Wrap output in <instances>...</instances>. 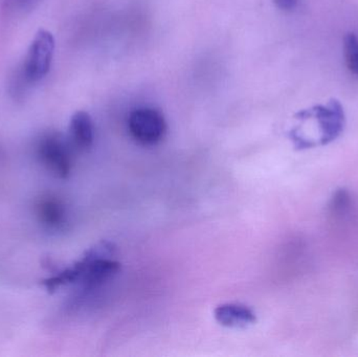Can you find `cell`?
Segmentation results:
<instances>
[{
  "mask_svg": "<svg viewBox=\"0 0 358 357\" xmlns=\"http://www.w3.org/2000/svg\"><path fill=\"white\" fill-rule=\"evenodd\" d=\"M54 52V36L46 29H39L29 45L23 64V77L27 82L35 83L48 75Z\"/></svg>",
  "mask_w": 358,
  "mask_h": 357,
  "instance_id": "obj_1",
  "label": "cell"
},
{
  "mask_svg": "<svg viewBox=\"0 0 358 357\" xmlns=\"http://www.w3.org/2000/svg\"><path fill=\"white\" fill-rule=\"evenodd\" d=\"M128 127L132 138L145 146H152L161 142L167 131L163 113L150 107L134 109L130 113Z\"/></svg>",
  "mask_w": 358,
  "mask_h": 357,
  "instance_id": "obj_2",
  "label": "cell"
},
{
  "mask_svg": "<svg viewBox=\"0 0 358 357\" xmlns=\"http://www.w3.org/2000/svg\"><path fill=\"white\" fill-rule=\"evenodd\" d=\"M37 154L44 167L59 178H67L71 172L69 144L59 133L45 134L38 143Z\"/></svg>",
  "mask_w": 358,
  "mask_h": 357,
  "instance_id": "obj_3",
  "label": "cell"
},
{
  "mask_svg": "<svg viewBox=\"0 0 358 357\" xmlns=\"http://www.w3.org/2000/svg\"><path fill=\"white\" fill-rule=\"evenodd\" d=\"M298 119H306L315 117L321 130L320 144L328 145L336 140L344 131L345 112L342 104L332 99L327 105H317L308 110H302L296 115Z\"/></svg>",
  "mask_w": 358,
  "mask_h": 357,
  "instance_id": "obj_4",
  "label": "cell"
},
{
  "mask_svg": "<svg viewBox=\"0 0 358 357\" xmlns=\"http://www.w3.org/2000/svg\"><path fill=\"white\" fill-rule=\"evenodd\" d=\"M215 320L227 328H245L257 322L256 314L241 304L227 303L217 306Z\"/></svg>",
  "mask_w": 358,
  "mask_h": 357,
  "instance_id": "obj_5",
  "label": "cell"
},
{
  "mask_svg": "<svg viewBox=\"0 0 358 357\" xmlns=\"http://www.w3.org/2000/svg\"><path fill=\"white\" fill-rule=\"evenodd\" d=\"M71 143L80 150H87L94 144V127L92 117L85 111H78L69 123Z\"/></svg>",
  "mask_w": 358,
  "mask_h": 357,
  "instance_id": "obj_6",
  "label": "cell"
},
{
  "mask_svg": "<svg viewBox=\"0 0 358 357\" xmlns=\"http://www.w3.org/2000/svg\"><path fill=\"white\" fill-rule=\"evenodd\" d=\"M38 217L40 221L50 228H58L66 220V209L59 199L43 198L37 205Z\"/></svg>",
  "mask_w": 358,
  "mask_h": 357,
  "instance_id": "obj_7",
  "label": "cell"
},
{
  "mask_svg": "<svg viewBox=\"0 0 358 357\" xmlns=\"http://www.w3.org/2000/svg\"><path fill=\"white\" fill-rule=\"evenodd\" d=\"M344 54L349 71L358 75V37L355 33L345 36Z\"/></svg>",
  "mask_w": 358,
  "mask_h": 357,
  "instance_id": "obj_8",
  "label": "cell"
},
{
  "mask_svg": "<svg viewBox=\"0 0 358 357\" xmlns=\"http://www.w3.org/2000/svg\"><path fill=\"white\" fill-rule=\"evenodd\" d=\"M299 0H273L275 6L283 10H292L298 6Z\"/></svg>",
  "mask_w": 358,
  "mask_h": 357,
  "instance_id": "obj_9",
  "label": "cell"
}]
</instances>
